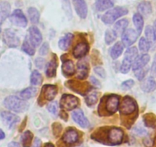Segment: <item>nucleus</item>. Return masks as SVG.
<instances>
[{"label": "nucleus", "mask_w": 156, "mask_h": 147, "mask_svg": "<svg viewBox=\"0 0 156 147\" xmlns=\"http://www.w3.org/2000/svg\"><path fill=\"white\" fill-rule=\"evenodd\" d=\"M4 106L9 110L16 113H22L26 111L28 108V104L25 100L19 98L14 95L9 96L4 100Z\"/></svg>", "instance_id": "f257e3e1"}, {"label": "nucleus", "mask_w": 156, "mask_h": 147, "mask_svg": "<svg viewBox=\"0 0 156 147\" xmlns=\"http://www.w3.org/2000/svg\"><path fill=\"white\" fill-rule=\"evenodd\" d=\"M126 14H128V9L125 7L117 6L111 8L102 16V22L106 25H111L119 18Z\"/></svg>", "instance_id": "f03ea898"}, {"label": "nucleus", "mask_w": 156, "mask_h": 147, "mask_svg": "<svg viewBox=\"0 0 156 147\" xmlns=\"http://www.w3.org/2000/svg\"><path fill=\"white\" fill-rule=\"evenodd\" d=\"M138 57V50L136 47L129 48L125 52L123 61L120 67V71L122 74H127L130 70L135 60Z\"/></svg>", "instance_id": "7ed1b4c3"}, {"label": "nucleus", "mask_w": 156, "mask_h": 147, "mask_svg": "<svg viewBox=\"0 0 156 147\" xmlns=\"http://www.w3.org/2000/svg\"><path fill=\"white\" fill-rule=\"evenodd\" d=\"M103 104V109L107 113V114L111 115L115 113L118 110L119 106V97L115 94L105 97L102 100Z\"/></svg>", "instance_id": "20e7f679"}, {"label": "nucleus", "mask_w": 156, "mask_h": 147, "mask_svg": "<svg viewBox=\"0 0 156 147\" xmlns=\"http://www.w3.org/2000/svg\"><path fill=\"white\" fill-rule=\"evenodd\" d=\"M137 110V104L132 97L126 96L124 97L120 104L119 111L122 115L128 116L134 113Z\"/></svg>", "instance_id": "39448f33"}, {"label": "nucleus", "mask_w": 156, "mask_h": 147, "mask_svg": "<svg viewBox=\"0 0 156 147\" xmlns=\"http://www.w3.org/2000/svg\"><path fill=\"white\" fill-rule=\"evenodd\" d=\"M107 141L111 145H118L122 142L124 133L121 129L118 127H111L107 131Z\"/></svg>", "instance_id": "423d86ee"}, {"label": "nucleus", "mask_w": 156, "mask_h": 147, "mask_svg": "<svg viewBox=\"0 0 156 147\" xmlns=\"http://www.w3.org/2000/svg\"><path fill=\"white\" fill-rule=\"evenodd\" d=\"M79 105L77 97L71 94H64L60 101V106L65 110H73Z\"/></svg>", "instance_id": "0eeeda50"}, {"label": "nucleus", "mask_w": 156, "mask_h": 147, "mask_svg": "<svg viewBox=\"0 0 156 147\" xmlns=\"http://www.w3.org/2000/svg\"><path fill=\"white\" fill-rule=\"evenodd\" d=\"M3 41L7 46L16 48L20 44V39L16 32L11 29H5L3 32Z\"/></svg>", "instance_id": "6e6552de"}, {"label": "nucleus", "mask_w": 156, "mask_h": 147, "mask_svg": "<svg viewBox=\"0 0 156 147\" xmlns=\"http://www.w3.org/2000/svg\"><path fill=\"white\" fill-rule=\"evenodd\" d=\"M9 20L13 25L21 27V28H25L28 25V21H27L26 17L22 13V10L20 9L15 10L10 16Z\"/></svg>", "instance_id": "1a4fd4ad"}, {"label": "nucleus", "mask_w": 156, "mask_h": 147, "mask_svg": "<svg viewBox=\"0 0 156 147\" xmlns=\"http://www.w3.org/2000/svg\"><path fill=\"white\" fill-rule=\"evenodd\" d=\"M138 32L132 28L126 29L122 34V41L123 45L129 47L136 41L138 38Z\"/></svg>", "instance_id": "9d476101"}, {"label": "nucleus", "mask_w": 156, "mask_h": 147, "mask_svg": "<svg viewBox=\"0 0 156 147\" xmlns=\"http://www.w3.org/2000/svg\"><path fill=\"white\" fill-rule=\"evenodd\" d=\"M76 14L82 19H85L87 16L88 8L85 0H72Z\"/></svg>", "instance_id": "9b49d317"}, {"label": "nucleus", "mask_w": 156, "mask_h": 147, "mask_svg": "<svg viewBox=\"0 0 156 147\" xmlns=\"http://www.w3.org/2000/svg\"><path fill=\"white\" fill-rule=\"evenodd\" d=\"M1 117H2V121H3L4 124H5L6 127H8L9 128L11 129L17 124L18 122H19L20 120V118L18 116H16L14 113H11V112L8 111H4L1 113Z\"/></svg>", "instance_id": "f8f14e48"}, {"label": "nucleus", "mask_w": 156, "mask_h": 147, "mask_svg": "<svg viewBox=\"0 0 156 147\" xmlns=\"http://www.w3.org/2000/svg\"><path fill=\"white\" fill-rule=\"evenodd\" d=\"M72 118L82 128H87V127H89V121L87 119L84 113H83V112L82 111L81 109L73 110V113H72Z\"/></svg>", "instance_id": "ddd939ff"}, {"label": "nucleus", "mask_w": 156, "mask_h": 147, "mask_svg": "<svg viewBox=\"0 0 156 147\" xmlns=\"http://www.w3.org/2000/svg\"><path fill=\"white\" fill-rule=\"evenodd\" d=\"M28 31H29V40L31 44L34 47L40 45L42 41V35L40 30L36 26H31L30 27Z\"/></svg>", "instance_id": "4468645a"}, {"label": "nucleus", "mask_w": 156, "mask_h": 147, "mask_svg": "<svg viewBox=\"0 0 156 147\" xmlns=\"http://www.w3.org/2000/svg\"><path fill=\"white\" fill-rule=\"evenodd\" d=\"M58 94V88L55 85H44L41 89V96L48 101L54 100Z\"/></svg>", "instance_id": "2eb2a0df"}, {"label": "nucleus", "mask_w": 156, "mask_h": 147, "mask_svg": "<svg viewBox=\"0 0 156 147\" xmlns=\"http://www.w3.org/2000/svg\"><path fill=\"white\" fill-rule=\"evenodd\" d=\"M79 139V134L76 130L73 128H69L66 130L64 134L63 135L62 141L66 144L71 145V144L76 143Z\"/></svg>", "instance_id": "dca6fc26"}, {"label": "nucleus", "mask_w": 156, "mask_h": 147, "mask_svg": "<svg viewBox=\"0 0 156 147\" xmlns=\"http://www.w3.org/2000/svg\"><path fill=\"white\" fill-rule=\"evenodd\" d=\"M89 51V45L87 41H80L74 47L73 50V55L76 58H81L87 54Z\"/></svg>", "instance_id": "f3484780"}, {"label": "nucleus", "mask_w": 156, "mask_h": 147, "mask_svg": "<svg viewBox=\"0 0 156 147\" xmlns=\"http://www.w3.org/2000/svg\"><path fill=\"white\" fill-rule=\"evenodd\" d=\"M150 61V56L147 54H144L142 55L140 57H137L135 61L133 64V69L134 71L136 70H139V69H142L143 67H145V66H146L148 64V63Z\"/></svg>", "instance_id": "a211bd4d"}, {"label": "nucleus", "mask_w": 156, "mask_h": 147, "mask_svg": "<svg viewBox=\"0 0 156 147\" xmlns=\"http://www.w3.org/2000/svg\"><path fill=\"white\" fill-rule=\"evenodd\" d=\"M89 66L88 63L85 61H80L77 63V78L79 80H83L88 75Z\"/></svg>", "instance_id": "6ab92c4d"}, {"label": "nucleus", "mask_w": 156, "mask_h": 147, "mask_svg": "<svg viewBox=\"0 0 156 147\" xmlns=\"http://www.w3.org/2000/svg\"><path fill=\"white\" fill-rule=\"evenodd\" d=\"M11 13V5L8 2H0V26Z\"/></svg>", "instance_id": "aec40b11"}, {"label": "nucleus", "mask_w": 156, "mask_h": 147, "mask_svg": "<svg viewBox=\"0 0 156 147\" xmlns=\"http://www.w3.org/2000/svg\"><path fill=\"white\" fill-rule=\"evenodd\" d=\"M73 38V34L71 33H67L62 38H60L58 41V47L63 51H66L70 48L72 41Z\"/></svg>", "instance_id": "412c9836"}, {"label": "nucleus", "mask_w": 156, "mask_h": 147, "mask_svg": "<svg viewBox=\"0 0 156 147\" xmlns=\"http://www.w3.org/2000/svg\"><path fill=\"white\" fill-rule=\"evenodd\" d=\"M141 88L144 92L150 93L156 89V82L151 77L145 79L141 84Z\"/></svg>", "instance_id": "4be33fe9"}, {"label": "nucleus", "mask_w": 156, "mask_h": 147, "mask_svg": "<svg viewBox=\"0 0 156 147\" xmlns=\"http://www.w3.org/2000/svg\"><path fill=\"white\" fill-rule=\"evenodd\" d=\"M57 67H58V62H57L56 58L55 59H51L47 64L45 67L46 76L48 77H55L56 74Z\"/></svg>", "instance_id": "5701e85b"}, {"label": "nucleus", "mask_w": 156, "mask_h": 147, "mask_svg": "<svg viewBox=\"0 0 156 147\" xmlns=\"http://www.w3.org/2000/svg\"><path fill=\"white\" fill-rule=\"evenodd\" d=\"M112 6H113L112 0H96L95 2V8L99 12L107 10L112 8Z\"/></svg>", "instance_id": "b1692460"}, {"label": "nucleus", "mask_w": 156, "mask_h": 147, "mask_svg": "<svg viewBox=\"0 0 156 147\" xmlns=\"http://www.w3.org/2000/svg\"><path fill=\"white\" fill-rule=\"evenodd\" d=\"M62 72L64 75L67 76V77L73 75V74H75L76 69H75L73 61H70V60H67V61H64L62 64Z\"/></svg>", "instance_id": "393cba45"}, {"label": "nucleus", "mask_w": 156, "mask_h": 147, "mask_svg": "<svg viewBox=\"0 0 156 147\" xmlns=\"http://www.w3.org/2000/svg\"><path fill=\"white\" fill-rule=\"evenodd\" d=\"M129 21L126 19H122L121 20L118 21L114 25V31L116 32L117 35H122V33L126 30L127 26H128Z\"/></svg>", "instance_id": "a878e982"}, {"label": "nucleus", "mask_w": 156, "mask_h": 147, "mask_svg": "<svg viewBox=\"0 0 156 147\" xmlns=\"http://www.w3.org/2000/svg\"><path fill=\"white\" fill-rule=\"evenodd\" d=\"M124 45L122 44V42L120 41H118V42L115 43L112 48H111L110 52V55L112 57V59H117L119 58L121 55H122V52H123Z\"/></svg>", "instance_id": "bb28decb"}, {"label": "nucleus", "mask_w": 156, "mask_h": 147, "mask_svg": "<svg viewBox=\"0 0 156 147\" xmlns=\"http://www.w3.org/2000/svg\"><path fill=\"white\" fill-rule=\"evenodd\" d=\"M133 23H134L135 26H136V30H137L138 34H140L142 32V29H143L144 27V20L143 17H142V15L140 13H136V14L133 16Z\"/></svg>", "instance_id": "cd10ccee"}, {"label": "nucleus", "mask_w": 156, "mask_h": 147, "mask_svg": "<svg viewBox=\"0 0 156 147\" xmlns=\"http://www.w3.org/2000/svg\"><path fill=\"white\" fill-rule=\"evenodd\" d=\"M138 11L139 12L142 16H148L152 12V9H151V5L149 2L147 1H144L142 2L138 6Z\"/></svg>", "instance_id": "c85d7f7f"}, {"label": "nucleus", "mask_w": 156, "mask_h": 147, "mask_svg": "<svg viewBox=\"0 0 156 147\" xmlns=\"http://www.w3.org/2000/svg\"><path fill=\"white\" fill-rule=\"evenodd\" d=\"M37 89L33 87H30V88H26V89L23 90L22 92L20 93L21 98L23 100H28V99H31L34 97V96L37 94Z\"/></svg>", "instance_id": "c756f323"}, {"label": "nucleus", "mask_w": 156, "mask_h": 147, "mask_svg": "<svg viewBox=\"0 0 156 147\" xmlns=\"http://www.w3.org/2000/svg\"><path fill=\"white\" fill-rule=\"evenodd\" d=\"M28 14L31 23L37 24L40 20V13L38 10L34 7H30L28 9Z\"/></svg>", "instance_id": "7c9ffc66"}, {"label": "nucleus", "mask_w": 156, "mask_h": 147, "mask_svg": "<svg viewBox=\"0 0 156 147\" xmlns=\"http://www.w3.org/2000/svg\"><path fill=\"white\" fill-rule=\"evenodd\" d=\"M22 49L23 52L29 55L30 56H32L35 53V47L31 43L29 39L26 38L25 41L23 42V45L22 46Z\"/></svg>", "instance_id": "2f4dec72"}, {"label": "nucleus", "mask_w": 156, "mask_h": 147, "mask_svg": "<svg viewBox=\"0 0 156 147\" xmlns=\"http://www.w3.org/2000/svg\"><path fill=\"white\" fill-rule=\"evenodd\" d=\"M97 100H98V94L96 91H91V92H87V94L85 97V102L87 104V106H92L97 103Z\"/></svg>", "instance_id": "473e14b6"}, {"label": "nucleus", "mask_w": 156, "mask_h": 147, "mask_svg": "<svg viewBox=\"0 0 156 147\" xmlns=\"http://www.w3.org/2000/svg\"><path fill=\"white\" fill-rule=\"evenodd\" d=\"M33 139V134L30 131H25L21 137V141L23 147H30L31 146V141Z\"/></svg>", "instance_id": "72a5a7b5"}, {"label": "nucleus", "mask_w": 156, "mask_h": 147, "mask_svg": "<svg viewBox=\"0 0 156 147\" xmlns=\"http://www.w3.org/2000/svg\"><path fill=\"white\" fill-rule=\"evenodd\" d=\"M31 84L32 85H40L42 83V76L37 70H33L31 74Z\"/></svg>", "instance_id": "f704fd0d"}, {"label": "nucleus", "mask_w": 156, "mask_h": 147, "mask_svg": "<svg viewBox=\"0 0 156 147\" xmlns=\"http://www.w3.org/2000/svg\"><path fill=\"white\" fill-rule=\"evenodd\" d=\"M117 34L114 29H108L106 30L105 33V41L107 45H110L115 41L117 38Z\"/></svg>", "instance_id": "c9c22d12"}, {"label": "nucleus", "mask_w": 156, "mask_h": 147, "mask_svg": "<svg viewBox=\"0 0 156 147\" xmlns=\"http://www.w3.org/2000/svg\"><path fill=\"white\" fill-rule=\"evenodd\" d=\"M144 121L145 124L148 127H152L155 128L156 127V117L151 113H148L144 117Z\"/></svg>", "instance_id": "e433bc0d"}, {"label": "nucleus", "mask_w": 156, "mask_h": 147, "mask_svg": "<svg viewBox=\"0 0 156 147\" xmlns=\"http://www.w3.org/2000/svg\"><path fill=\"white\" fill-rule=\"evenodd\" d=\"M150 46H151V43L148 41L145 38H141L139 40V49L142 52H148L150 49Z\"/></svg>", "instance_id": "4c0bfd02"}, {"label": "nucleus", "mask_w": 156, "mask_h": 147, "mask_svg": "<svg viewBox=\"0 0 156 147\" xmlns=\"http://www.w3.org/2000/svg\"><path fill=\"white\" fill-rule=\"evenodd\" d=\"M145 37H146V39L149 41L150 43L154 41V29L151 26L148 25V26L145 28Z\"/></svg>", "instance_id": "58836bf2"}, {"label": "nucleus", "mask_w": 156, "mask_h": 147, "mask_svg": "<svg viewBox=\"0 0 156 147\" xmlns=\"http://www.w3.org/2000/svg\"><path fill=\"white\" fill-rule=\"evenodd\" d=\"M48 109L52 114L56 115L58 112V104L57 102H51L48 105Z\"/></svg>", "instance_id": "ea45409f"}, {"label": "nucleus", "mask_w": 156, "mask_h": 147, "mask_svg": "<svg viewBox=\"0 0 156 147\" xmlns=\"http://www.w3.org/2000/svg\"><path fill=\"white\" fill-rule=\"evenodd\" d=\"M134 81L132 80V79H129V80L126 81H124L123 83L121 84V88H122V90H124V91H127V90L131 89L133 87V85H134Z\"/></svg>", "instance_id": "a19ab883"}, {"label": "nucleus", "mask_w": 156, "mask_h": 147, "mask_svg": "<svg viewBox=\"0 0 156 147\" xmlns=\"http://www.w3.org/2000/svg\"><path fill=\"white\" fill-rule=\"evenodd\" d=\"M135 72H136V77H137L139 81H142V79L145 77V74H146L147 70H145V67H143V68L139 69V70H136Z\"/></svg>", "instance_id": "79ce46f5"}, {"label": "nucleus", "mask_w": 156, "mask_h": 147, "mask_svg": "<svg viewBox=\"0 0 156 147\" xmlns=\"http://www.w3.org/2000/svg\"><path fill=\"white\" fill-rule=\"evenodd\" d=\"M48 49H49V45L48 43H44V44L41 45V47L40 48V50H39V53H40V55H43V56H44V55H46L48 54Z\"/></svg>", "instance_id": "37998d69"}, {"label": "nucleus", "mask_w": 156, "mask_h": 147, "mask_svg": "<svg viewBox=\"0 0 156 147\" xmlns=\"http://www.w3.org/2000/svg\"><path fill=\"white\" fill-rule=\"evenodd\" d=\"M94 71H95L99 76L103 77V78H105V77H106V71H105V70L102 67H96L95 68H94Z\"/></svg>", "instance_id": "c03bdc74"}, {"label": "nucleus", "mask_w": 156, "mask_h": 147, "mask_svg": "<svg viewBox=\"0 0 156 147\" xmlns=\"http://www.w3.org/2000/svg\"><path fill=\"white\" fill-rule=\"evenodd\" d=\"M44 58H36L35 60V62H34V64H35L36 67H37V68L39 69H41L44 67Z\"/></svg>", "instance_id": "a18cd8bd"}, {"label": "nucleus", "mask_w": 156, "mask_h": 147, "mask_svg": "<svg viewBox=\"0 0 156 147\" xmlns=\"http://www.w3.org/2000/svg\"><path fill=\"white\" fill-rule=\"evenodd\" d=\"M90 81H91V83H92L95 87H97V88H99L101 87V84H100V82L97 79H96L95 77H93V76L92 77H90Z\"/></svg>", "instance_id": "49530a36"}, {"label": "nucleus", "mask_w": 156, "mask_h": 147, "mask_svg": "<svg viewBox=\"0 0 156 147\" xmlns=\"http://www.w3.org/2000/svg\"><path fill=\"white\" fill-rule=\"evenodd\" d=\"M41 140H40L38 138H35L34 142H33L32 147H41Z\"/></svg>", "instance_id": "de8ad7c7"}, {"label": "nucleus", "mask_w": 156, "mask_h": 147, "mask_svg": "<svg viewBox=\"0 0 156 147\" xmlns=\"http://www.w3.org/2000/svg\"><path fill=\"white\" fill-rule=\"evenodd\" d=\"M8 147H20L19 144L16 142H11L9 143Z\"/></svg>", "instance_id": "09e8293b"}, {"label": "nucleus", "mask_w": 156, "mask_h": 147, "mask_svg": "<svg viewBox=\"0 0 156 147\" xmlns=\"http://www.w3.org/2000/svg\"><path fill=\"white\" fill-rule=\"evenodd\" d=\"M5 137V133H4L1 129H0V139H3Z\"/></svg>", "instance_id": "8fccbe9b"}, {"label": "nucleus", "mask_w": 156, "mask_h": 147, "mask_svg": "<svg viewBox=\"0 0 156 147\" xmlns=\"http://www.w3.org/2000/svg\"><path fill=\"white\" fill-rule=\"evenodd\" d=\"M153 29H154V41H156V19L154 22V27H153Z\"/></svg>", "instance_id": "3c124183"}, {"label": "nucleus", "mask_w": 156, "mask_h": 147, "mask_svg": "<svg viewBox=\"0 0 156 147\" xmlns=\"http://www.w3.org/2000/svg\"><path fill=\"white\" fill-rule=\"evenodd\" d=\"M44 147H55V146H54L53 144L51 143H46L45 145H44Z\"/></svg>", "instance_id": "603ef678"}, {"label": "nucleus", "mask_w": 156, "mask_h": 147, "mask_svg": "<svg viewBox=\"0 0 156 147\" xmlns=\"http://www.w3.org/2000/svg\"><path fill=\"white\" fill-rule=\"evenodd\" d=\"M154 64L156 65V54H155V55H154Z\"/></svg>", "instance_id": "864d4df0"}, {"label": "nucleus", "mask_w": 156, "mask_h": 147, "mask_svg": "<svg viewBox=\"0 0 156 147\" xmlns=\"http://www.w3.org/2000/svg\"><path fill=\"white\" fill-rule=\"evenodd\" d=\"M155 72H156V68H155Z\"/></svg>", "instance_id": "5fc2aeb1"}]
</instances>
